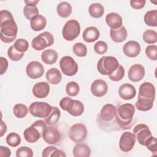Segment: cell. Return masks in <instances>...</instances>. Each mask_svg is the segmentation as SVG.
<instances>
[{"label": "cell", "mask_w": 157, "mask_h": 157, "mask_svg": "<svg viewBox=\"0 0 157 157\" xmlns=\"http://www.w3.org/2000/svg\"><path fill=\"white\" fill-rule=\"evenodd\" d=\"M0 37L5 43H11L15 40L18 33V26L10 12L1 10L0 12Z\"/></svg>", "instance_id": "obj_1"}, {"label": "cell", "mask_w": 157, "mask_h": 157, "mask_svg": "<svg viewBox=\"0 0 157 157\" xmlns=\"http://www.w3.org/2000/svg\"><path fill=\"white\" fill-rule=\"evenodd\" d=\"M135 114V107L130 103L119 105L117 110L115 121L118 128L122 129L130 128L133 124L132 120Z\"/></svg>", "instance_id": "obj_2"}, {"label": "cell", "mask_w": 157, "mask_h": 157, "mask_svg": "<svg viewBox=\"0 0 157 157\" xmlns=\"http://www.w3.org/2000/svg\"><path fill=\"white\" fill-rule=\"evenodd\" d=\"M47 127L46 122L43 120H37L34 121L31 126L27 128L24 131L23 136L26 141L31 144L38 141Z\"/></svg>", "instance_id": "obj_3"}, {"label": "cell", "mask_w": 157, "mask_h": 157, "mask_svg": "<svg viewBox=\"0 0 157 157\" xmlns=\"http://www.w3.org/2000/svg\"><path fill=\"white\" fill-rule=\"evenodd\" d=\"M59 106L63 110L67 111L74 117L80 116L84 112V105L81 101L67 96L60 100Z\"/></svg>", "instance_id": "obj_4"}, {"label": "cell", "mask_w": 157, "mask_h": 157, "mask_svg": "<svg viewBox=\"0 0 157 157\" xmlns=\"http://www.w3.org/2000/svg\"><path fill=\"white\" fill-rule=\"evenodd\" d=\"M119 66L118 59L112 56H104L98 61L97 69L104 75H109L113 72Z\"/></svg>", "instance_id": "obj_5"}, {"label": "cell", "mask_w": 157, "mask_h": 157, "mask_svg": "<svg viewBox=\"0 0 157 157\" xmlns=\"http://www.w3.org/2000/svg\"><path fill=\"white\" fill-rule=\"evenodd\" d=\"M80 33V26L76 20H68L63 26L62 36L66 40L72 41L75 39Z\"/></svg>", "instance_id": "obj_6"}, {"label": "cell", "mask_w": 157, "mask_h": 157, "mask_svg": "<svg viewBox=\"0 0 157 157\" xmlns=\"http://www.w3.org/2000/svg\"><path fill=\"white\" fill-rule=\"evenodd\" d=\"M53 43L54 37L53 35L48 31H45L39 34L32 40L31 46L35 50L40 51L52 46Z\"/></svg>", "instance_id": "obj_7"}, {"label": "cell", "mask_w": 157, "mask_h": 157, "mask_svg": "<svg viewBox=\"0 0 157 157\" xmlns=\"http://www.w3.org/2000/svg\"><path fill=\"white\" fill-rule=\"evenodd\" d=\"M29 113L35 117L47 118L52 110V106L45 102H34L28 108Z\"/></svg>", "instance_id": "obj_8"}, {"label": "cell", "mask_w": 157, "mask_h": 157, "mask_svg": "<svg viewBox=\"0 0 157 157\" xmlns=\"http://www.w3.org/2000/svg\"><path fill=\"white\" fill-rule=\"evenodd\" d=\"M68 134L72 141L76 143L82 142L86 138L87 129L82 123H75L70 128Z\"/></svg>", "instance_id": "obj_9"}, {"label": "cell", "mask_w": 157, "mask_h": 157, "mask_svg": "<svg viewBox=\"0 0 157 157\" xmlns=\"http://www.w3.org/2000/svg\"><path fill=\"white\" fill-rule=\"evenodd\" d=\"M59 67L62 72L67 76H73L78 71V64L70 56H64L59 61Z\"/></svg>", "instance_id": "obj_10"}, {"label": "cell", "mask_w": 157, "mask_h": 157, "mask_svg": "<svg viewBox=\"0 0 157 157\" xmlns=\"http://www.w3.org/2000/svg\"><path fill=\"white\" fill-rule=\"evenodd\" d=\"M133 134L135 135L137 142L142 145L145 146L146 142L152 137V134L149 127L145 124H138L133 129Z\"/></svg>", "instance_id": "obj_11"}, {"label": "cell", "mask_w": 157, "mask_h": 157, "mask_svg": "<svg viewBox=\"0 0 157 157\" xmlns=\"http://www.w3.org/2000/svg\"><path fill=\"white\" fill-rule=\"evenodd\" d=\"M117 110V108L112 104H105L102 107L98 115L99 121L105 123H110L112 121H115Z\"/></svg>", "instance_id": "obj_12"}, {"label": "cell", "mask_w": 157, "mask_h": 157, "mask_svg": "<svg viewBox=\"0 0 157 157\" xmlns=\"http://www.w3.org/2000/svg\"><path fill=\"white\" fill-rule=\"evenodd\" d=\"M136 139L135 135L129 131L123 132L119 140V148L123 152H129L134 147Z\"/></svg>", "instance_id": "obj_13"}, {"label": "cell", "mask_w": 157, "mask_h": 157, "mask_svg": "<svg viewBox=\"0 0 157 157\" xmlns=\"http://www.w3.org/2000/svg\"><path fill=\"white\" fill-rule=\"evenodd\" d=\"M42 136L46 143L51 145L58 144L61 139L60 132L52 126L47 127L44 131Z\"/></svg>", "instance_id": "obj_14"}, {"label": "cell", "mask_w": 157, "mask_h": 157, "mask_svg": "<svg viewBox=\"0 0 157 157\" xmlns=\"http://www.w3.org/2000/svg\"><path fill=\"white\" fill-rule=\"evenodd\" d=\"M26 73L28 77L30 78L37 79L44 75V67L40 62L32 61L26 66Z\"/></svg>", "instance_id": "obj_15"}, {"label": "cell", "mask_w": 157, "mask_h": 157, "mask_svg": "<svg viewBox=\"0 0 157 157\" xmlns=\"http://www.w3.org/2000/svg\"><path fill=\"white\" fill-rule=\"evenodd\" d=\"M90 90L94 96L101 98L105 96L107 93L108 86L104 80L97 79L91 83Z\"/></svg>", "instance_id": "obj_16"}, {"label": "cell", "mask_w": 157, "mask_h": 157, "mask_svg": "<svg viewBox=\"0 0 157 157\" xmlns=\"http://www.w3.org/2000/svg\"><path fill=\"white\" fill-rule=\"evenodd\" d=\"M145 67L140 64H135L131 66L128 71V78L133 82L140 81L145 76Z\"/></svg>", "instance_id": "obj_17"}, {"label": "cell", "mask_w": 157, "mask_h": 157, "mask_svg": "<svg viewBox=\"0 0 157 157\" xmlns=\"http://www.w3.org/2000/svg\"><path fill=\"white\" fill-rule=\"evenodd\" d=\"M124 54L129 58H135L140 52V45L139 42L135 40L127 42L123 47Z\"/></svg>", "instance_id": "obj_18"}, {"label": "cell", "mask_w": 157, "mask_h": 157, "mask_svg": "<svg viewBox=\"0 0 157 157\" xmlns=\"http://www.w3.org/2000/svg\"><path fill=\"white\" fill-rule=\"evenodd\" d=\"M155 93L156 91L154 85L150 82H145L139 87L138 96L155 101Z\"/></svg>", "instance_id": "obj_19"}, {"label": "cell", "mask_w": 157, "mask_h": 157, "mask_svg": "<svg viewBox=\"0 0 157 157\" xmlns=\"http://www.w3.org/2000/svg\"><path fill=\"white\" fill-rule=\"evenodd\" d=\"M50 85L47 82L36 83L33 88V94L37 98H45L50 93Z\"/></svg>", "instance_id": "obj_20"}, {"label": "cell", "mask_w": 157, "mask_h": 157, "mask_svg": "<svg viewBox=\"0 0 157 157\" xmlns=\"http://www.w3.org/2000/svg\"><path fill=\"white\" fill-rule=\"evenodd\" d=\"M118 94L120 97L124 100H131L136 96V90L132 85L124 83L120 86Z\"/></svg>", "instance_id": "obj_21"}, {"label": "cell", "mask_w": 157, "mask_h": 157, "mask_svg": "<svg viewBox=\"0 0 157 157\" xmlns=\"http://www.w3.org/2000/svg\"><path fill=\"white\" fill-rule=\"evenodd\" d=\"M110 36L115 42L120 43L126 40L128 36V32L125 27L121 26L117 29H110Z\"/></svg>", "instance_id": "obj_22"}, {"label": "cell", "mask_w": 157, "mask_h": 157, "mask_svg": "<svg viewBox=\"0 0 157 157\" xmlns=\"http://www.w3.org/2000/svg\"><path fill=\"white\" fill-rule=\"evenodd\" d=\"M105 22L110 29H117L122 26L123 20L118 13L110 12L105 16Z\"/></svg>", "instance_id": "obj_23"}, {"label": "cell", "mask_w": 157, "mask_h": 157, "mask_svg": "<svg viewBox=\"0 0 157 157\" xmlns=\"http://www.w3.org/2000/svg\"><path fill=\"white\" fill-rule=\"evenodd\" d=\"M100 36V32L95 26H89L86 28L82 35L83 39L88 43L93 42L97 40Z\"/></svg>", "instance_id": "obj_24"}, {"label": "cell", "mask_w": 157, "mask_h": 157, "mask_svg": "<svg viewBox=\"0 0 157 157\" xmlns=\"http://www.w3.org/2000/svg\"><path fill=\"white\" fill-rule=\"evenodd\" d=\"M45 77L49 83L57 85L61 81L62 74L59 69L55 67H52L47 71L45 74Z\"/></svg>", "instance_id": "obj_25"}, {"label": "cell", "mask_w": 157, "mask_h": 157, "mask_svg": "<svg viewBox=\"0 0 157 157\" xmlns=\"http://www.w3.org/2000/svg\"><path fill=\"white\" fill-rule=\"evenodd\" d=\"M58 53L53 49H47L41 54L42 61L47 64L52 65L55 64L58 59Z\"/></svg>", "instance_id": "obj_26"}, {"label": "cell", "mask_w": 157, "mask_h": 157, "mask_svg": "<svg viewBox=\"0 0 157 157\" xmlns=\"http://www.w3.org/2000/svg\"><path fill=\"white\" fill-rule=\"evenodd\" d=\"M47 25L46 18L42 15H38L30 20V26L35 31L44 29Z\"/></svg>", "instance_id": "obj_27"}, {"label": "cell", "mask_w": 157, "mask_h": 157, "mask_svg": "<svg viewBox=\"0 0 157 157\" xmlns=\"http://www.w3.org/2000/svg\"><path fill=\"white\" fill-rule=\"evenodd\" d=\"M72 154L74 157H88L91 155V149L85 144H78L74 147Z\"/></svg>", "instance_id": "obj_28"}, {"label": "cell", "mask_w": 157, "mask_h": 157, "mask_svg": "<svg viewBox=\"0 0 157 157\" xmlns=\"http://www.w3.org/2000/svg\"><path fill=\"white\" fill-rule=\"evenodd\" d=\"M153 102L154 101L152 99L138 96L135 106L138 110L146 112L151 109L153 106Z\"/></svg>", "instance_id": "obj_29"}, {"label": "cell", "mask_w": 157, "mask_h": 157, "mask_svg": "<svg viewBox=\"0 0 157 157\" xmlns=\"http://www.w3.org/2000/svg\"><path fill=\"white\" fill-rule=\"evenodd\" d=\"M56 12L59 17L62 18H66L72 13V6L67 2H61L57 5Z\"/></svg>", "instance_id": "obj_30"}, {"label": "cell", "mask_w": 157, "mask_h": 157, "mask_svg": "<svg viewBox=\"0 0 157 157\" xmlns=\"http://www.w3.org/2000/svg\"><path fill=\"white\" fill-rule=\"evenodd\" d=\"M88 12L94 18H101L104 13V8L100 3L91 4L88 7Z\"/></svg>", "instance_id": "obj_31"}, {"label": "cell", "mask_w": 157, "mask_h": 157, "mask_svg": "<svg viewBox=\"0 0 157 157\" xmlns=\"http://www.w3.org/2000/svg\"><path fill=\"white\" fill-rule=\"evenodd\" d=\"M61 117V112L57 107H52V110L50 115L45 119V121L49 126L55 125Z\"/></svg>", "instance_id": "obj_32"}, {"label": "cell", "mask_w": 157, "mask_h": 157, "mask_svg": "<svg viewBox=\"0 0 157 157\" xmlns=\"http://www.w3.org/2000/svg\"><path fill=\"white\" fill-rule=\"evenodd\" d=\"M144 20L147 25L152 27L157 26V10L154 9L147 12Z\"/></svg>", "instance_id": "obj_33"}, {"label": "cell", "mask_w": 157, "mask_h": 157, "mask_svg": "<svg viewBox=\"0 0 157 157\" xmlns=\"http://www.w3.org/2000/svg\"><path fill=\"white\" fill-rule=\"evenodd\" d=\"M13 112L17 118H23L27 115L28 113V109L26 105L19 103L14 105L13 108Z\"/></svg>", "instance_id": "obj_34"}, {"label": "cell", "mask_w": 157, "mask_h": 157, "mask_svg": "<svg viewBox=\"0 0 157 157\" xmlns=\"http://www.w3.org/2000/svg\"><path fill=\"white\" fill-rule=\"evenodd\" d=\"M23 14L26 18L31 20L39 15V10L36 6L26 5L23 8Z\"/></svg>", "instance_id": "obj_35"}, {"label": "cell", "mask_w": 157, "mask_h": 157, "mask_svg": "<svg viewBox=\"0 0 157 157\" xmlns=\"http://www.w3.org/2000/svg\"><path fill=\"white\" fill-rule=\"evenodd\" d=\"M142 38L147 44H155L157 42V33L153 29H147L143 33Z\"/></svg>", "instance_id": "obj_36"}, {"label": "cell", "mask_w": 157, "mask_h": 157, "mask_svg": "<svg viewBox=\"0 0 157 157\" xmlns=\"http://www.w3.org/2000/svg\"><path fill=\"white\" fill-rule=\"evenodd\" d=\"M80 91L78 84L74 81L68 82L66 85V92L71 97L76 96Z\"/></svg>", "instance_id": "obj_37"}, {"label": "cell", "mask_w": 157, "mask_h": 157, "mask_svg": "<svg viewBox=\"0 0 157 157\" xmlns=\"http://www.w3.org/2000/svg\"><path fill=\"white\" fill-rule=\"evenodd\" d=\"M21 137L16 132H10L6 137L7 144L12 147H16L21 143Z\"/></svg>", "instance_id": "obj_38"}, {"label": "cell", "mask_w": 157, "mask_h": 157, "mask_svg": "<svg viewBox=\"0 0 157 157\" xmlns=\"http://www.w3.org/2000/svg\"><path fill=\"white\" fill-rule=\"evenodd\" d=\"M72 51L76 56L79 57L85 56L87 54V48L82 42L75 43L72 47Z\"/></svg>", "instance_id": "obj_39"}, {"label": "cell", "mask_w": 157, "mask_h": 157, "mask_svg": "<svg viewBox=\"0 0 157 157\" xmlns=\"http://www.w3.org/2000/svg\"><path fill=\"white\" fill-rule=\"evenodd\" d=\"M124 73L125 71L124 67L121 65L119 64L117 69L110 75H109V77L111 80L113 82H118L120 81L124 77Z\"/></svg>", "instance_id": "obj_40"}, {"label": "cell", "mask_w": 157, "mask_h": 157, "mask_svg": "<svg viewBox=\"0 0 157 157\" xmlns=\"http://www.w3.org/2000/svg\"><path fill=\"white\" fill-rule=\"evenodd\" d=\"M13 45L16 50L20 53H24L28 49L29 43L26 40L24 39H18L15 41V43Z\"/></svg>", "instance_id": "obj_41"}, {"label": "cell", "mask_w": 157, "mask_h": 157, "mask_svg": "<svg viewBox=\"0 0 157 157\" xmlns=\"http://www.w3.org/2000/svg\"><path fill=\"white\" fill-rule=\"evenodd\" d=\"M7 55L11 60L13 61H18L23 57L24 53L18 52L14 48L13 45H11L7 50Z\"/></svg>", "instance_id": "obj_42"}, {"label": "cell", "mask_w": 157, "mask_h": 157, "mask_svg": "<svg viewBox=\"0 0 157 157\" xmlns=\"http://www.w3.org/2000/svg\"><path fill=\"white\" fill-rule=\"evenodd\" d=\"M17 157H33V151L28 147H21L16 151Z\"/></svg>", "instance_id": "obj_43"}, {"label": "cell", "mask_w": 157, "mask_h": 157, "mask_svg": "<svg viewBox=\"0 0 157 157\" xmlns=\"http://www.w3.org/2000/svg\"><path fill=\"white\" fill-rule=\"evenodd\" d=\"M145 54L147 57L153 61L157 59V46L156 45H149L145 48Z\"/></svg>", "instance_id": "obj_44"}, {"label": "cell", "mask_w": 157, "mask_h": 157, "mask_svg": "<svg viewBox=\"0 0 157 157\" xmlns=\"http://www.w3.org/2000/svg\"><path fill=\"white\" fill-rule=\"evenodd\" d=\"M108 50V46L106 42L102 40L98 41L94 45V52L99 55H103L107 52Z\"/></svg>", "instance_id": "obj_45"}, {"label": "cell", "mask_w": 157, "mask_h": 157, "mask_svg": "<svg viewBox=\"0 0 157 157\" xmlns=\"http://www.w3.org/2000/svg\"><path fill=\"white\" fill-rule=\"evenodd\" d=\"M145 146L147 148L150 150L151 153H154L153 155H155L157 152V140L156 138L152 136L145 143Z\"/></svg>", "instance_id": "obj_46"}, {"label": "cell", "mask_w": 157, "mask_h": 157, "mask_svg": "<svg viewBox=\"0 0 157 157\" xmlns=\"http://www.w3.org/2000/svg\"><path fill=\"white\" fill-rule=\"evenodd\" d=\"M129 2L132 8L138 10V9H142L145 6L146 1L145 0H140V1L131 0Z\"/></svg>", "instance_id": "obj_47"}, {"label": "cell", "mask_w": 157, "mask_h": 157, "mask_svg": "<svg viewBox=\"0 0 157 157\" xmlns=\"http://www.w3.org/2000/svg\"><path fill=\"white\" fill-rule=\"evenodd\" d=\"M0 66H1V71H0V74L3 75L7 71L9 63L6 58L1 56L0 57Z\"/></svg>", "instance_id": "obj_48"}, {"label": "cell", "mask_w": 157, "mask_h": 157, "mask_svg": "<svg viewBox=\"0 0 157 157\" xmlns=\"http://www.w3.org/2000/svg\"><path fill=\"white\" fill-rule=\"evenodd\" d=\"M58 148L56 147H55L53 146H49V147H47L46 148H45L43 151H42V157H48V156H51L52 154Z\"/></svg>", "instance_id": "obj_49"}, {"label": "cell", "mask_w": 157, "mask_h": 157, "mask_svg": "<svg viewBox=\"0 0 157 157\" xmlns=\"http://www.w3.org/2000/svg\"><path fill=\"white\" fill-rule=\"evenodd\" d=\"M11 155L10 150L4 146H0V156L1 157H9Z\"/></svg>", "instance_id": "obj_50"}, {"label": "cell", "mask_w": 157, "mask_h": 157, "mask_svg": "<svg viewBox=\"0 0 157 157\" xmlns=\"http://www.w3.org/2000/svg\"><path fill=\"white\" fill-rule=\"evenodd\" d=\"M51 156H54V157H66V155L61 150L57 149L55 150L51 155Z\"/></svg>", "instance_id": "obj_51"}, {"label": "cell", "mask_w": 157, "mask_h": 157, "mask_svg": "<svg viewBox=\"0 0 157 157\" xmlns=\"http://www.w3.org/2000/svg\"><path fill=\"white\" fill-rule=\"evenodd\" d=\"M6 131H7V125L1 120V137H2Z\"/></svg>", "instance_id": "obj_52"}, {"label": "cell", "mask_w": 157, "mask_h": 157, "mask_svg": "<svg viewBox=\"0 0 157 157\" xmlns=\"http://www.w3.org/2000/svg\"><path fill=\"white\" fill-rule=\"evenodd\" d=\"M26 5H29V6H36V4L39 2V0H33V1H29V0H25L24 1Z\"/></svg>", "instance_id": "obj_53"}]
</instances>
